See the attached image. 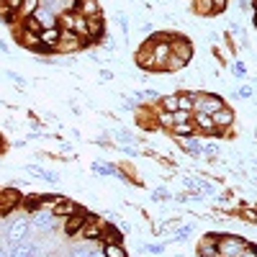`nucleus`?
<instances>
[{
  "instance_id": "nucleus-1",
  "label": "nucleus",
  "mask_w": 257,
  "mask_h": 257,
  "mask_svg": "<svg viewBox=\"0 0 257 257\" xmlns=\"http://www.w3.org/2000/svg\"><path fill=\"white\" fill-rule=\"evenodd\" d=\"M224 98L216 93H206V90H193V113H208L213 116L219 108H224Z\"/></svg>"
},
{
  "instance_id": "nucleus-2",
  "label": "nucleus",
  "mask_w": 257,
  "mask_h": 257,
  "mask_svg": "<svg viewBox=\"0 0 257 257\" xmlns=\"http://www.w3.org/2000/svg\"><path fill=\"white\" fill-rule=\"evenodd\" d=\"M247 239L239 237V234H219L216 239V247H219V254L221 257H239L244 249H247Z\"/></svg>"
},
{
  "instance_id": "nucleus-3",
  "label": "nucleus",
  "mask_w": 257,
  "mask_h": 257,
  "mask_svg": "<svg viewBox=\"0 0 257 257\" xmlns=\"http://www.w3.org/2000/svg\"><path fill=\"white\" fill-rule=\"evenodd\" d=\"M170 49H173V57H180L185 64H190V59H193V41L188 39V36H183V34H173L170 31Z\"/></svg>"
},
{
  "instance_id": "nucleus-4",
  "label": "nucleus",
  "mask_w": 257,
  "mask_h": 257,
  "mask_svg": "<svg viewBox=\"0 0 257 257\" xmlns=\"http://www.w3.org/2000/svg\"><path fill=\"white\" fill-rule=\"evenodd\" d=\"M21 203H24V196L18 188H0V219L13 213Z\"/></svg>"
},
{
  "instance_id": "nucleus-5",
  "label": "nucleus",
  "mask_w": 257,
  "mask_h": 257,
  "mask_svg": "<svg viewBox=\"0 0 257 257\" xmlns=\"http://www.w3.org/2000/svg\"><path fill=\"white\" fill-rule=\"evenodd\" d=\"M90 219H93V213L85 211V208H80L75 216H67V219H64V224H62L64 237H80V231L85 229V224H88Z\"/></svg>"
},
{
  "instance_id": "nucleus-6",
  "label": "nucleus",
  "mask_w": 257,
  "mask_h": 257,
  "mask_svg": "<svg viewBox=\"0 0 257 257\" xmlns=\"http://www.w3.org/2000/svg\"><path fill=\"white\" fill-rule=\"evenodd\" d=\"M82 49H85V44H82V39L75 31H62L57 54H75V52H82Z\"/></svg>"
},
{
  "instance_id": "nucleus-7",
  "label": "nucleus",
  "mask_w": 257,
  "mask_h": 257,
  "mask_svg": "<svg viewBox=\"0 0 257 257\" xmlns=\"http://www.w3.org/2000/svg\"><path fill=\"white\" fill-rule=\"evenodd\" d=\"M211 118H213V126H216V132H229V128H234V123H237V113H234V108H229V105L219 108Z\"/></svg>"
},
{
  "instance_id": "nucleus-8",
  "label": "nucleus",
  "mask_w": 257,
  "mask_h": 257,
  "mask_svg": "<svg viewBox=\"0 0 257 257\" xmlns=\"http://www.w3.org/2000/svg\"><path fill=\"white\" fill-rule=\"evenodd\" d=\"M80 208H82L80 203L70 201L67 196H62V198L52 206V216H54V219H67V216H75V213H77Z\"/></svg>"
},
{
  "instance_id": "nucleus-9",
  "label": "nucleus",
  "mask_w": 257,
  "mask_h": 257,
  "mask_svg": "<svg viewBox=\"0 0 257 257\" xmlns=\"http://www.w3.org/2000/svg\"><path fill=\"white\" fill-rule=\"evenodd\" d=\"M193 126H196V132H198L201 139H213L216 126H213V118L208 113H193Z\"/></svg>"
},
{
  "instance_id": "nucleus-10",
  "label": "nucleus",
  "mask_w": 257,
  "mask_h": 257,
  "mask_svg": "<svg viewBox=\"0 0 257 257\" xmlns=\"http://www.w3.org/2000/svg\"><path fill=\"white\" fill-rule=\"evenodd\" d=\"M39 39H41V47H47V49H52V52H57V47H59V39H62V29L54 24V26H47L44 31L39 34Z\"/></svg>"
},
{
  "instance_id": "nucleus-11",
  "label": "nucleus",
  "mask_w": 257,
  "mask_h": 257,
  "mask_svg": "<svg viewBox=\"0 0 257 257\" xmlns=\"http://www.w3.org/2000/svg\"><path fill=\"white\" fill-rule=\"evenodd\" d=\"M219 234H206V237L198 242V257H221L219 247H216Z\"/></svg>"
},
{
  "instance_id": "nucleus-12",
  "label": "nucleus",
  "mask_w": 257,
  "mask_h": 257,
  "mask_svg": "<svg viewBox=\"0 0 257 257\" xmlns=\"http://www.w3.org/2000/svg\"><path fill=\"white\" fill-rule=\"evenodd\" d=\"M75 13H80L82 18H98V16H103V6L98 3V0H80Z\"/></svg>"
},
{
  "instance_id": "nucleus-13",
  "label": "nucleus",
  "mask_w": 257,
  "mask_h": 257,
  "mask_svg": "<svg viewBox=\"0 0 257 257\" xmlns=\"http://www.w3.org/2000/svg\"><path fill=\"white\" fill-rule=\"evenodd\" d=\"M167 134L173 137V139H193V137H198V132H196V126H193V121H188V123H175Z\"/></svg>"
},
{
  "instance_id": "nucleus-14",
  "label": "nucleus",
  "mask_w": 257,
  "mask_h": 257,
  "mask_svg": "<svg viewBox=\"0 0 257 257\" xmlns=\"http://www.w3.org/2000/svg\"><path fill=\"white\" fill-rule=\"evenodd\" d=\"M41 8V0H21V8H18V24H24L26 18H31L36 11Z\"/></svg>"
},
{
  "instance_id": "nucleus-15",
  "label": "nucleus",
  "mask_w": 257,
  "mask_h": 257,
  "mask_svg": "<svg viewBox=\"0 0 257 257\" xmlns=\"http://www.w3.org/2000/svg\"><path fill=\"white\" fill-rule=\"evenodd\" d=\"M100 252H103V257H128L126 247L123 244H113V242L100 244Z\"/></svg>"
},
{
  "instance_id": "nucleus-16",
  "label": "nucleus",
  "mask_w": 257,
  "mask_h": 257,
  "mask_svg": "<svg viewBox=\"0 0 257 257\" xmlns=\"http://www.w3.org/2000/svg\"><path fill=\"white\" fill-rule=\"evenodd\" d=\"M160 108L167 113H175L178 111V93H162L160 95Z\"/></svg>"
},
{
  "instance_id": "nucleus-17",
  "label": "nucleus",
  "mask_w": 257,
  "mask_h": 257,
  "mask_svg": "<svg viewBox=\"0 0 257 257\" xmlns=\"http://www.w3.org/2000/svg\"><path fill=\"white\" fill-rule=\"evenodd\" d=\"M190 8H193L196 16H213V13H216L211 0H190Z\"/></svg>"
},
{
  "instance_id": "nucleus-18",
  "label": "nucleus",
  "mask_w": 257,
  "mask_h": 257,
  "mask_svg": "<svg viewBox=\"0 0 257 257\" xmlns=\"http://www.w3.org/2000/svg\"><path fill=\"white\" fill-rule=\"evenodd\" d=\"M26 231H29V221H26V219H18V221L11 224L8 237H11V239H21V237H26Z\"/></svg>"
},
{
  "instance_id": "nucleus-19",
  "label": "nucleus",
  "mask_w": 257,
  "mask_h": 257,
  "mask_svg": "<svg viewBox=\"0 0 257 257\" xmlns=\"http://www.w3.org/2000/svg\"><path fill=\"white\" fill-rule=\"evenodd\" d=\"M57 26H59L62 31H72V26H75V13L62 11V13L57 16Z\"/></svg>"
},
{
  "instance_id": "nucleus-20",
  "label": "nucleus",
  "mask_w": 257,
  "mask_h": 257,
  "mask_svg": "<svg viewBox=\"0 0 257 257\" xmlns=\"http://www.w3.org/2000/svg\"><path fill=\"white\" fill-rule=\"evenodd\" d=\"M188 67V64L180 59V57H170L167 64H165V75H175V72H183Z\"/></svg>"
},
{
  "instance_id": "nucleus-21",
  "label": "nucleus",
  "mask_w": 257,
  "mask_h": 257,
  "mask_svg": "<svg viewBox=\"0 0 257 257\" xmlns=\"http://www.w3.org/2000/svg\"><path fill=\"white\" fill-rule=\"evenodd\" d=\"M21 26H24L26 31H31V34H41V31H44V26H41L39 21L34 18V16H31V18H26V21H24V24H21Z\"/></svg>"
},
{
  "instance_id": "nucleus-22",
  "label": "nucleus",
  "mask_w": 257,
  "mask_h": 257,
  "mask_svg": "<svg viewBox=\"0 0 257 257\" xmlns=\"http://www.w3.org/2000/svg\"><path fill=\"white\" fill-rule=\"evenodd\" d=\"M247 72H249V70H247L244 62H234V64H231V75H234V77H247Z\"/></svg>"
},
{
  "instance_id": "nucleus-23",
  "label": "nucleus",
  "mask_w": 257,
  "mask_h": 257,
  "mask_svg": "<svg viewBox=\"0 0 257 257\" xmlns=\"http://www.w3.org/2000/svg\"><path fill=\"white\" fill-rule=\"evenodd\" d=\"M173 121H175V123H188V121H193V113H190V111H175V113H173ZM175 123H173V126H175Z\"/></svg>"
},
{
  "instance_id": "nucleus-24",
  "label": "nucleus",
  "mask_w": 257,
  "mask_h": 257,
  "mask_svg": "<svg viewBox=\"0 0 257 257\" xmlns=\"http://www.w3.org/2000/svg\"><path fill=\"white\" fill-rule=\"evenodd\" d=\"M252 93H254V90H252V85H242V88L237 90V95H239V98H244V100H249V98H252Z\"/></svg>"
},
{
  "instance_id": "nucleus-25",
  "label": "nucleus",
  "mask_w": 257,
  "mask_h": 257,
  "mask_svg": "<svg viewBox=\"0 0 257 257\" xmlns=\"http://www.w3.org/2000/svg\"><path fill=\"white\" fill-rule=\"evenodd\" d=\"M211 3H213V11H216V13H221V11H226L229 0H211Z\"/></svg>"
},
{
  "instance_id": "nucleus-26",
  "label": "nucleus",
  "mask_w": 257,
  "mask_h": 257,
  "mask_svg": "<svg viewBox=\"0 0 257 257\" xmlns=\"http://www.w3.org/2000/svg\"><path fill=\"white\" fill-rule=\"evenodd\" d=\"M3 8H8V11L18 13V8H21V0H6V3H3Z\"/></svg>"
},
{
  "instance_id": "nucleus-27",
  "label": "nucleus",
  "mask_w": 257,
  "mask_h": 257,
  "mask_svg": "<svg viewBox=\"0 0 257 257\" xmlns=\"http://www.w3.org/2000/svg\"><path fill=\"white\" fill-rule=\"evenodd\" d=\"M239 257H257V247H254V244L249 242V244H247V249H244V252H242Z\"/></svg>"
},
{
  "instance_id": "nucleus-28",
  "label": "nucleus",
  "mask_w": 257,
  "mask_h": 257,
  "mask_svg": "<svg viewBox=\"0 0 257 257\" xmlns=\"http://www.w3.org/2000/svg\"><path fill=\"white\" fill-rule=\"evenodd\" d=\"M155 198H157V201H162V198H165V201H167V198H170V193H167V190H162V188H160V190H155Z\"/></svg>"
},
{
  "instance_id": "nucleus-29",
  "label": "nucleus",
  "mask_w": 257,
  "mask_h": 257,
  "mask_svg": "<svg viewBox=\"0 0 257 257\" xmlns=\"http://www.w3.org/2000/svg\"><path fill=\"white\" fill-rule=\"evenodd\" d=\"M6 152V134H0V155Z\"/></svg>"
},
{
  "instance_id": "nucleus-30",
  "label": "nucleus",
  "mask_w": 257,
  "mask_h": 257,
  "mask_svg": "<svg viewBox=\"0 0 257 257\" xmlns=\"http://www.w3.org/2000/svg\"><path fill=\"white\" fill-rule=\"evenodd\" d=\"M254 26H257V13H254Z\"/></svg>"
},
{
  "instance_id": "nucleus-31",
  "label": "nucleus",
  "mask_w": 257,
  "mask_h": 257,
  "mask_svg": "<svg viewBox=\"0 0 257 257\" xmlns=\"http://www.w3.org/2000/svg\"><path fill=\"white\" fill-rule=\"evenodd\" d=\"M254 211H257V208H254Z\"/></svg>"
}]
</instances>
